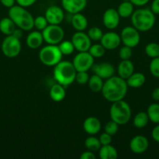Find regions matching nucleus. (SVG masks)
<instances>
[{
    "label": "nucleus",
    "mask_w": 159,
    "mask_h": 159,
    "mask_svg": "<svg viewBox=\"0 0 159 159\" xmlns=\"http://www.w3.org/2000/svg\"><path fill=\"white\" fill-rule=\"evenodd\" d=\"M17 26L9 17H5L0 20V31L6 36L12 35Z\"/></svg>",
    "instance_id": "25"
},
{
    "label": "nucleus",
    "mask_w": 159,
    "mask_h": 159,
    "mask_svg": "<svg viewBox=\"0 0 159 159\" xmlns=\"http://www.w3.org/2000/svg\"><path fill=\"white\" fill-rule=\"evenodd\" d=\"M147 113L149 117V120L154 124H159V104H151L148 107Z\"/></svg>",
    "instance_id": "30"
},
{
    "label": "nucleus",
    "mask_w": 159,
    "mask_h": 159,
    "mask_svg": "<svg viewBox=\"0 0 159 159\" xmlns=\"http://www.w3.org/2000/svg\"><path fill=\"white\" fill-rule=\"evenodd\" d=\"M120 18L121 17L117 9L110 8V9H108L103 14V24L107 29L114 30L119 24Z\"/></svg>",
    "instance_id": "13"
},
{
    "label": "nucleus",
    "mask_w": 159,
    "mask_h": 159,
    "mask_svg": "<svg viewBox=\"0 0 159 159\" xmlns=\"http://www.w3.org/2000/svg\"><path fill=\"white\" fill-rule=\"evenodd\" d=\"M155 20L154 13L148 9H137L131 16L132 26L140 32H147L152 29Z\"/></svg>",
    "instance_id": "4"
},
{
    "label": "nucleus",
    "mask_w": 159,
    "mask_h": 159,
    "mask_svg": "<svg viewBox=\"0 0 159 159\" xmlns=\"http://www.w3.org/2000/svg\"><path fill=\"white\" fill-rule=\"evenodd\" d=\"M99 141L101 142V145H107V144H111L112 143V136L107 133H103L100 135Z\"/></svg>",
    "instance_id": "40"
},
{
    "label": "nucleus",
    "mask_w": 159,
    "mask_h": 159,
    "mask_svg": "<svg viewBox=\"0 0 159 159\" xmlns=\"http://www.w3.org/2000/svg\"><path fill=\"white\" fill-rule=\"evenodd\" d=\"M150 72L153 76L159 78V57L152 58L149 66Z\"/></svg>",
    "instance_id": "37"
},
{
    "label": "nucleus",
    "mask_w": 159,
    "mask_h": 159,
    "mask_svg": "<svg viewBox=\"0 0 159 159\" xmlns=\"http://www.w3.org/2000/svg\"><path fill=\"white\" fill-rule=\"evenodd\" d=\"M73 64L76 71H87L94 64V58L88 51L79 52L73 58Z\"/></svg>",
    "instance_id": "10"
},
{
    "label": "nucleus",
    "mask_w": 159,
    "mask_h": 159,
    "mask_svg": "<svg viewBox=\"0 0 159 159\" xmlns=\"http://www.w3.org/2000/svg\"><path fill=\"white\" fill-rule=\"evenodd\" d=\"M105 51L106 49L101 43H94L91 44L90 48H89L88 52L94 58H100L104 55Z\"/></svg>",
    "instance_id": "31"
},
{
    "label": "nucleus",
    "mask_w": 159,
    "mask_h": 159,
    "mask_svg": "<svg viewBox=\"0 0 159 159\" xmlns=\"http://www.w3.org/2000/svg\"><path fill=\"white\" fill-rule=\"evenodd\" d=\"M49 24L45 18V16H38L34 20V27L37 29V30L42 31L44 29L47 27V26Z\"/></svg>",
    "instance_id": "35"
},
{
    "label": "nucleus",
    "mask_w": 159,
    "mask_h": 159,
    "mask_svg": "<svg viewBox=\"0 0 159 159\" xmlns=\"http://www.w3.org/2000/svg\"><path fill=\"white\" fill-rule=\"evenodd\" d=\"M9 17L15 23L16 26L23 31H30L34 28V20L32 14L25 7L14 5L9 8L8 12Z\"/></svg>",
    "instance_id": "3"
},
{
    "label": "nucleus",
    "mask_w": 159,
    "mask_h": 159,
    "mask_svg": "<svg viewBox=\"0 0 159 159\" xmlns=\"http://www.w3.org/2000/svg\"><path fill=\"white\" fill-rule=\"evenodd\" d=\"M151 137L154 141L159 143V124H157V125L154 127L151 131Z\"/></svg>",
    "instance_id": "42"
},
{
    "label": "nucleus",
    "mask_w": 159,
    "mask_h": 159,
    "mask_svg": "<svg viewBox=\"0 0 159 159\" xmlns=\"http://www.w3.org/2000/svg\"><path fill=\"white\" fill-rule=\"evenodd\" d=\"M149 147V141L147 138L142 135H137L131 139L129 142V148L133 153L140 155L147 150Z\"/></svg>",
    "instance_id": "16"
},
{
    "label": "nucleus",
    "mask_w": 159,
    "mask_h": 159,
    "mask_svg": "<svg viewBox=\"0 0 159 159\" xmlns=\"http://www.w3.org/2000/svg\"><path fill=\"white\" fill-rule=\"evenodd\" d=\"M149 121L147 113L145 112H140L135 116L133 119V126L138 129H142L146 127Z\"/></svg>",
    "instance_id": "28"
},
{
    "label": "nucleus",
    "mask_w": 159,
    "mask_h": 159,
    "mask_svg": "<svg viewBox=\"0 0 159 159\" xmlns=\"http://www.w3.org/2000/svg\"><path fill=\"white\" fill-rule=\"evenodd\" d=\"M126 81L128 87L132 89H138L144 85L145 82H146V77L143 73L133 72Z\"/></svg>",
    "instance_id": "23"
},
{
    "label": "nucleus",
    "mask_w": 159,
    "mask_h": 159,
    "mask_svg": "<svg viewBox=\"0 0 159 159\" xmlns=\"http://www.w3.org/2000/svg\"><path fill=\"white\" fill-rule=\"evenodd\" d=\"M0 2L3 6L9 9L15 5L16 0H0Z\"/></svg>",
    "instance_id": "45"
},
{
    "label": "nucleus",
    "mask_w": 159,
    "mask_h": 159,
    "mask_svg": "<svg viewBox=\"0 0 159 159\" xmlns=\"http://www.w3.org/2000/svg\"><path fill=\"white\" fill-rule=\"evenodd\" d=\"M61 2L62 9L72 15L82 12L87 3V0H62Z\"/></svg>",
    "instance_id": "17"
},
{
    "label": "nucleus",
    "mask_w": 159,
    "mask_h": 159,
    "mask_svg": "<svg viewBox=\"0 0 159 159\" xmlns=\"http://www.w3.org/2000/svg\"><path fill=\"white\" fill-rule=\"evenodd\" d=\"M99 157L101 159H115L118 157V152L111 144L101 145L99 149Z\"/></svg>",
    "instance_id": "26"
},
{
    "label": "nucleus",
    "mask_w": 159,
    "mask_h": 159,
    "mask_svg": "<svg viewBox=\"0 0 159 159\" xmlns=\"http://www.w3.org/2000/svg\"><path fill=\"white\" fill-rule=\"evenodd\" d=\"M145 54L151 58L159 57V44L157 43H149L145 47Z\"/></svg>",
    "instance_id": "33"
},
{
    "label": "nucleus",
    "mask_w": 159,
    "mask_h": 159,
    "mask_svg": "<svg viewBox=\"0 0 159 159\" xmlns=\"http://www.w3.org/2000/svg\"><path fill=\"white\" fill-rule=\"evenodd\" d=\"M109 113L112 120L118 125H125L131 119L132 110L129 103L122 99L112 102Z\"/></svg>",
    "instance_id": "5"
},
{
    "label": "nucleus",
    "mask_w": 159,
    "mask_h": 159,
    "mask_svg": "<svg viewBox=\"0 0 159 159\" xmlns=\"http://www.w3.org/2000/svg\"><path fill=\"white\" fill-rule=\"evenodd\" d=\"M58 46L63 55H70L73 54L75 50L73 43H72L71 40H64V41L62 40Z\"/></svg>",
    "instance_id": "32"
},
{
    "label": "nucleus",
    "mask_w": 159,
    "mask_h": 159,
    "mask_svg": "<svg viewBox=\"0 0 159 159\" xmlns=\"http://www.w3.org/2000/svg\"><path fill=\"white\" fill-rule=\"evenodd\" d=\"M120 37L122 43L125 46H128L131 48L137 47L140 41V31L133 26H129L123 28L121 31Z\"/></svg>",
    "instance_id": "9"
},
{
    "label": "nucleus",
    "mask_w": 159,
    "mask_h": 159,
    "mask_svg": "<svg viewBox=\"0 0 159 159\" xmlns=\"http://www.w3.org/2000/svg\"><path fill=\"white\" fill-rule=\"evenodd\" d=\"M80 158L81 159H95L96 158V156L94 154V152L87 150V152H83L82 155L80 156Z\"/></svg>",
    "instance_id": "43"
},
{
    "label": "nucleus",
    "mask_w": 159,
    "mask_h": 159,
    "mask_svg": "<svg viewBox=\"0 0 159 159\" xmlns=\"http://www.w3.org/2000/svg\"><path fill=\"white\" fill-rule=\"evenodd\" d=\"M45 16L49 24L59 25L63 21L65 14L63 9L57 6H51L46 9Z\"/></svg>",
    "instance_id": "12"
},
{
    "label": "nucleus",
    "mask_w": 159,
    "mask_h": 159,
    "mask_svg": "<svg viewBox=\"0 0 159 159\" xmlns=\"http://www.w3.org/2000/svg\"><path fill=\"white\" fill-rule=\"evenodd\" d=\"M118 75L122 79H126L134 72V65L130 60H122L117 68Z\"/></svg>",
    "instance_id": "19"
},
{
    "label": "nucleus",
    "mask_w": 159,
    "mask_h": 159,
    "mask_svg": "<svg viewBox=\"0 0 159 159\" xmlns=\"http://www.w3.org/2000/svg\"><path fill=\"white\" fill-rule=\"evenodd\" d=\"M152 98L155 101H159V87H157V88L154 89L152 92Z\"/></svg>",
    "instance_id": "48"
},
{
    "label": "nucleus",
    "mask_w": 159,
    "mask_h": 159,
    "mask_svg": "<svg viewBox=\"0 0 159 159\" xmlns=\"http://www.w3.org/2000/svg\"><path fill=\"white\" fill-rule=\"evenodd\" d=\"M132 48L128 46H123L120 48L118 51V55L121 60H129L132 57Z\"/></svg>",
    "instance_id": "39"
},
{
    "label": "nucleus",
    "mask_w": 159,
    "mask_h": 159,
    "mask_svg": "<svg viewBox=\"0 0 159 159\" xmlns=\"http://www.w3.org/2000/svg\"><path fill=\"white\" fill-rule=\"evenodd\" d=\"M36 2H37V0H16V2L17 3V5L25 8L33 6Z\"/></svg>",
    "instance_id": "41"
},
{
    "label": "nucleus",
    "mask_w": 159,
    "mask_h": 159,
    "mask_svg": "<svg viewBox=\"0 0 159 159\" xmlns=\"http://www.w3.org/2000/svg\"><path fill=\"white\" fill-rule=\"evenodd\" d=\"M44 41L48 44L58 45L63 40L64 32L63 29L59 25L48 24L45 29L41 31Z\"/></svg>",
    "instance_id": "7"
},
{
    "label": "nucleus",
    "mask_w": 159,
    "mask_h": 159,
    "mask_svg": "<svg viewBox=\"0 0 159 159\" xmlns=\"http://www.w3.org/2000/svg\"><path fill=\"white\" fill-rule=\"evenodd\" d=\"M91 70L93 71L94 74L97 75L104 80L113 76L115 72V67L113 66V65L108 62L94 64Z\"/></svg>",
    "instance_id": "14"
},
{
    "label": "nucleus",
    "mask_w": 159,
    "mask_h": 159,
    "mask_svg": "<svg viewBox=\"0 0 159 159\" xmlns=\"http://www.w3.org/2000/svg\"><path fill=\"white\" fill-rule=\"evenodd\" d=\"M129 1L136 6H143L148 3L150 0H129Z\"/></svg>",
    "instance_id": "46"
},
{
    "label": "nucleus",
    "mask_w": 159,
    "mask_h": 159,
    "mask_svg": "<svg viewBox=\"0 0 159 159\" xmlns=\"http://www.w3.org/2000/svg\"><path fill=\"white\" fill-rule=\"evenodd\" d=\"M88 86L89 89L94 93H99L101 92L104 85V79H101L97 75L94 74L90 76V79L88 81Z\"/></svg>",
    "instance_id": "27"
},
{
    "label": "nucleus",
    "mask_w": 159,
    "mask_h": 159,
    "mask_svg": "<svg viewBox=\"0 0 159 159\" xmlns=\"http://www.w3.org/2000/svg\"><path fill=\"white\" fill-rule=\"evenodd\" d=\"M71 41L73 43L75 50L79 52L88 51L91 46V40L87 34H85L84 31H76L72 37Z\"/></svg>",
    "instance_id": "11"
},
{
    "label": "nucleus",
    "mask_w": 159,
    "mask_h": 159,
    "mask_svg": "<svg viewBox=\"0 0 159 159\" xmlns=\"http://www.w3.org/2000/svg\"><path fill=\"white\" fill-rule=\"evenodd\" d=\"M84 145L87 150L91 151V152L99 151L100 148L101 147L99 138H96L94 135H90V137L86 138L85 141H84Z\"/></svg>",
    "instance_id": "29"
},
{
    "label": "nucleus",
    "mask_w": 159,
    "mask_h": 159,
    "mask_svg": "<svg viewBox=\"0 0 159 159\" xmlns=\"http://www.w3.org/2000/svg\"><path fill=\"white\" fill-rule=\"evenodd\" d=\"M89 79H90V76L87 74V71H77L76 78H75V81L80 85H84L88 83Z\"/></svg>",
    "instance_id": "38"
},
{
    "label": "nucleus",
    "mask_w": 159,
    "mask_h": 159,
    "mask_svg": "<svg viewBox=\"0 0 159 159\" xmlns=\"http://www.w3.org/2000/svg\"><path fill=\"white\" fill-rule=\"evenodd\" d=\"M128 88L125 79L118 75H113L104 81L101 93L106 100L114 102L124 99L127 94Z\"/></svg>",
    "instance_id": "1"
},
{
    "label": "nucleus",
    "mask_w": 159,
    "mask_h": 159,
    "mask_svg": "<svg viewBox=\"0 0 159 159\" xmlns=\"http://www.w3.org/2000/svg\"><path fill=\"white\" fill-rule=\"evenodd\" d=\"M49 96L50 98L55 102H61L66 96L65 86L59 83L55 84L50 89Z\"/></svg>",
    "instance_id": "22"
},
{
    "label": "nucleus",
    "mask_w": 159,
    "mask_h": 159,
    "mask_svg": "<svg viewBox=\"0 0 159 159\" xmlns=\"http://www.w3.org/2000/svg\"><path fill=\"white\" fill-rule=\"evenodd\" d=\"M118 126L119 125L118 124H116V123L111 120L104 126V132L108 134L111 136H114L118 132Z\"/></svg>",
    "instance_id": "36"
},
{
    "label": "nucleus",
    "mask_w": 159,
    "mask_h": 159,
    "mask_svg": "<svg viewBox=\"0 0 159 159\" xmlns=\"http://www.w3.org/2000/svg\"><path fill=\"white\" fill-rule=\"evenodd\" d=\"M2 51L6 57L12 58L20 54L21 51V43L20 39L12 35L6 36L2 43Z\"/></svg>",
    "instance_id": "8"
},
{
    "label": "nucleus",
    "mask_w": 159,
    "mask_h": 159,
    "mask_svg": "<svg viewBox=\"0 0 159 159\" xmlns=\"http://www.w3.org/2000/svg\"><path fill=\"white\" fill-rule=\"evenodd\" d=\"M71 23L73 27L76 31H84L87 27L88 22L85 16L81 12L73 14L71 18Z\"/></svg>",
    "instance_id": "21"
},
{
    "label": "nucleus",
    "mask_w": 159,
    "mask_h": 159,
    "mask_svg": "<svg viewBox=\"0 0 159 159\" xmlns=\"http://www.w3.org/2000/svg\"><path fill=\"white\" fill-rule=\"evenodd\" d=\"M100 41L106 50L116 49L122 43L119 34L113 31L107 32L103 34Z\"/></svg>",
    "instance_id": "15"
},
{
    "label": "nucleus",
    "mask_w": 159,
    "mask_h": 159,
    "mask_svg": "<svg viewBox=\"0 0 159 159\" xmlns=\"http://www.w3.org/2000/svg\"><path fill=\"white\" fill-rule=\"evenodd\" d=\"M23 30H21L20 28L17 27L15 29V30H14V32L12 33V35L14 36L15 37H17V38L20 39V38L23 37Z\"/></svg>",
    "instance_id": "47"
},
{
    "label": "nucleus",
    "mask_w": 159,
    "mask_h": 159,
    "mask_svg": "<svg viewBox=\"0 0 159 159\" xmlns=\"http://www.w3.org/2000/svg\"><path fill=\"white\" fill-rule=\"evenodd\" d=\"M103 34H104L103 31L100 28L97 27V26H93V27L90 28L88 30V32H87L88 37H90V40H94V41L101 40Z\"/></svg>",
    "instance_id": "34"
},
{
    "label": "nucleus",
    "mask_w": 159,
    "mask_h": 159,
    "mask_svg": "<svg viewBox=\"0 0 159 159\" xmlns=\"http://www.w3.org/2000/svg\"><path fill=\"white\" fill-rule=\"evenodd\" d=\"M63 54L58 45L48 44L41 49L39 52V60L46 66H55L62 59Z\"/></svg>",
    "instance_id": "6"
},
{
    "label": "nucleus",
    "mask_w": 159,
    "mask_h": 159,
    "mask_svg": "<svg viewBox=\"0 0 159 159\" xmlns=\"http://www.w3.org/2000/svg\"><path fill=\"white\" fill-rule=\"evenodd\" d=\"M117 11L121 18H129L134 12V5L130 1H123L120 3Z\"/></svg>",
    "instance_id": "24"
},
{
    "label": "nucleus",
    "mask_w": 159,
    "mask_h": 159,
    "mask_svg": "<svg viewBox=\"0 0 159 159\" xmlns=\"http://www.w3.org/2000/svg\"><path fill=\"white\" fill-rule=\"evenodd\" d=\"M83 128L84 131L89 135H95L101 130V121L95 116H89L84 121Z\"/></svg>",
    "instance_id": "18"
},
{
    "label": "nucleus",
    "mask_w": 159,
    "mask_h": 159,
    "mask_svg": "<svg viewBox=\"0 0 159 159\" xmlns=\"http://www.w3.org/2000/svg\"><path fill=\"white\" fill-rule=\"evenodd\" d=\"M44 41L42 33L39 30L32 31L27 35L26 43L31 49H37L42 45Z\"/></svg>",
    "instance_id": "20"
},
{
    "label": "nucleus",
    "mask_w": 159,
    "mask_h": 159,
    "mask_svg": "<svg viewBox=\"0 0 159 159\" xmlns=\"http://www.w3.org/2000/svg\"><path fill=\"white\" fill-rule=\"evenodd\" d=\"M151 10L154 14H159V0H154L151 3Z\"/></svg>",
    "instance_id": "44"
},
{
    "label": "nucleus",
    "mask_w": 159,
    "mask_h": 159,
    "mask_svg": "<svg viewBox=\"0 0 159 159\" xmlns=\"http://www.w3.org/2000/svg\"><path fill=\"white\" fill-rule=\"evenodd\" d=\"M76 70L73 62L68 61H61L54 66L53 76L57 83L63 86H69L75 82Z\"/></svg>",
    "instance_id": "2"
}]
</instances>
